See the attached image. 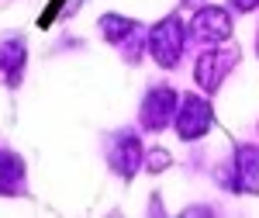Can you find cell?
I'll return each mask as SVG.
<instances>
[{
    "instance_id": "6da1fadb",
    "label": "cell",
    "mask_w": 259,
    "mask_h": 218,
    "mask_svg": "<svg viewBox=\"0 0 259 218\" xmlns=\"http://www.w3.org/2000/svg\"><path fill=\"white\" fill-rule=\"evenodd\" d=\"M149 52L162 69H173L183 52V21L180 18H162L152 31H149Z\"/></svg>"
},
{
    "instance_id": "7a4b0ae2",
    "label": "cell",
    "mask_w": 259,
    "mask_h": 218,
    "mask_svg": "<svg viewBox=\"0 0 259 218\" xmlns=\"http://www.w3.org/2000/svg\"><path fill=\"white\" fill-rule=\"evenodd\" d=\"M211 121H214V111H211V104L204 97H187L183 104H180V111H177V135L183 142H194L200 139L207 128H211Z\"/></svg>"
},
{
    "instance_id": "3957f363",
    "label": "cell",
    "mask_w": 259,
    "mask_h": 218,
    "mask_svg": "<svg viewBox=\"0 0 259 218\" xmlns=\"http://www.w3.org/2000/svg\"><path fill=\"white\" fill-rule=\"evenodd\" d=\"M177 90L173 87H156V90H149V97L142 104V125L149 128V132H162L169 118H177Z\"/></svg>"
},
{
    "instance_id": "277c9868",
    "label": "cell",
    "mask_w": 259,
    "mask_h": 218,
    "mask_svg": "<svg viewBox=\"0 0 259 218\" xmlns=\"http://www.w3.org/2000/svg\"><path fill=\"white\" fill-rule=\"evenodd\" d=\"M190 31L207 45H221L232 39V14L225 7H200L190 21Z\"/></svg>"
},
{
    "instance_id": "5b68a950",
    "label": "cell",
    "mask_w": 259,
    "mask_h": 218,
    "mask_svg": "<svg viewBox=\"0 0 259 218\" xmlns=\"http://www.w3.org/2000/svg\"><path fill=\"white\" fill-rule=\"evenodd\" d=\"M235 62H239V52H235V49H211V52H204L197 59V83L207 94L218 90L221 80L232 73Z\"/></svg>"
},
{
    "instance_id": "8992f818",
    "label": "cell",
    "mask_w": 259,
    "mask_h": 218,
    "mask_svg": "<svg viewBox=\"0 0 259 218\" xmlns=\"http://www.w3.org/2000/svg\"><path fill=\"white\" fill-rule=\"evenodd\" d=\"M232 187L242 194H256L259 191V149L256 146H239L235 153V177Z\"/></svg>"
},
{
    "instance_id": "52a82bcc",
    "label": "cell",
    "mask_w": 259,
    "mask_h": 218,
    "mask_svg": "<svg viewBox=\"0 0 259 218\" xmlns=\"http://www.w3.org/2000/svg\"><path fill=\"white\" fill-rule=\"evenodd\" d=\"M139 166H142V146L132 132H124V135L114 142V149H111V170L121 173V177H132Z\"/></svg>"
},
{
    "instance_id": "ba28073f",
    "label": "cell",
    "mask_w": 259,
    "mask_h": 218,
    "mask_svg": "<svg viewBox=\"0 0 259 218\" xmlns=\"http://www.w3.org/2000/svg\"><path fill=\"white\" fill-rule=\"evenodd\" d=\"M7 194H24V166L14 153L0 149V198Z\"/></svg>"
},
{
    "instance_id": "9c48e42d",
    "label": "cell",
    "mask_w": 259,
    "mask_h": 218,
    "mask_svg": "<svg viewBox=\"0 0 259 218\" xmlns=\"http://www.w3.org/2000/svg\"><path fill=\"white\" fill-rule=\"evenodd\" d=\"M100 31L107 35V42H114V45H128V42H142V28L135 21L128 18H118V14H104L100 18Z\"/></svg>"
},
{
    "instance_id": "30bf717a",
    "label": "cell",
    "mask_w": 259,
    "mask_h": 218,
    "mask_svg": "<svg viewBox=\"0 0 259 218\" xmlns=\"http://www.w3.org/2000/svg\"><path fill=\"white\" fill-rule=\"evenodd\" d=\"M0 66H4V73H7L11 83H18L21 66H24V42H21V39L7 42V45L0 49Z\"/></svg>"
},
{
    "instance_id": "8fae6325",
    "label": "cell",
    "mask_w": 259,
    "mask_h": 218,
    "mask_svg": "<svg viewBox=\"0 0 259 218\" xmlns=\"http://www.w3.org/2000/svg\"><path fill=\"white\" fill-rule=\"evenodd\" d=\"M256 4H259V0H232V7H235V11H252Z\"/></svg>"
},
{
    "instance_id": "7c38bea8",
    "label": "cell",
    "mask_w": 259,
    "mask_h": 218,
    "mask_svg": "<svg viewBox=\"0 0 259 218\" xmlns=\"http://www.w3.org/2000/svg\"><path fill=\"white\" fill-rule=\"evenodd\" d=\"M183 4H187V7H197V4H204V0H183Z\"/></svg>"
},
{
    "instance_id": "4fadbf2b",
    "label": "cell",
    "mask_w": 259,
    "mask_h": 218,
    "mask_svg": "<svg viewBox=\"0 0 259 218\" xmlns=\"http://www.w3.org/2000/svg\"><path fill=\"white\" fill-rule=\"evenodd\" d=\"M256 52H259V39H256Z\"/></svg>"
}]
</instances>
